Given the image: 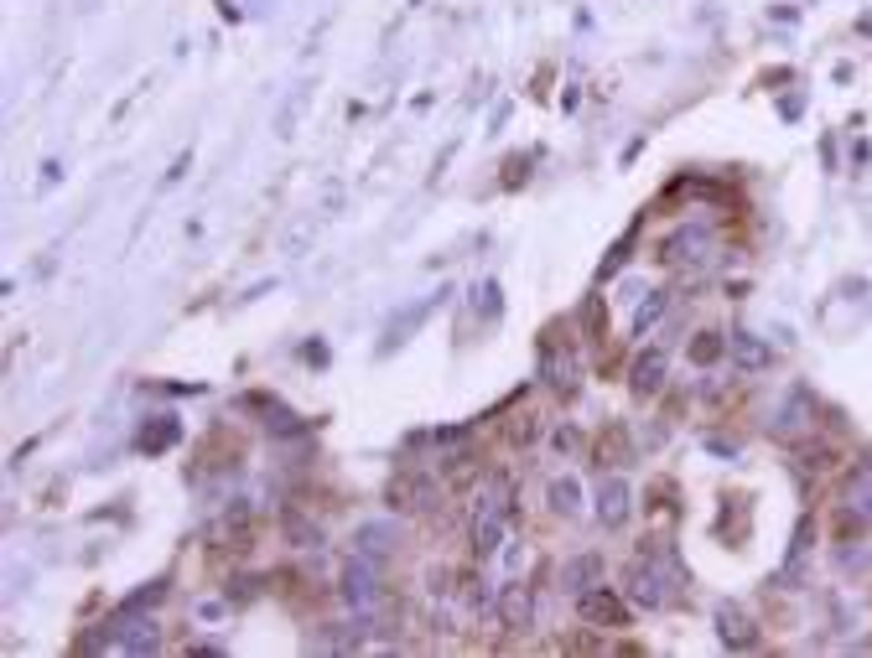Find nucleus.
Returning <instances> with one entry per match:
<instances>
[{"label": "nucleus", "instance_id": "7ed1b4c3", "mask_svg": "<svg viewBox=\"0 0 872 658\" xmlns=\"http://www.w3.org/2000/svg\"><path fill=\"white\" fill-rule=\"evenodd\" d=\"M722 638L733 643V648H753V643H758V633H753V623L743 617V612L722 607Z\"/></svg>", "mask_w": 872, "mask_h": 658}, {"label": "nucleus", "instance_id": "39448f33", "mask_svg": "<svg viewBox=\"0 0 872 658\" xmlns=\"http://www.w3.org/2000/svg\"><path fill=\"white\" fill-rule=\"evenodd\" d=\"M660 373H665V358L660 353L639 358V363H633V389H639V394H654V389H660Z\"/></svg>", "mask_w": 872, "mask_h": 658}, {"label": "nucleus", "instance_id": "ddd939ff", "mask_svg": "<svg viewBox=\"0 0 872 658\" xmlns=\"http://www.w3.org/2000/svg\"><path fill=\"white\" fill-rule=\"evenodd\" d=\"M556 508H566V513L577 508V482H556Z\"/></svg>", "mask_w": 872, "mask_h": 658}, {"label": "nucleus", "instance_id": "f8f14e48", "mask_svg": "<svg viewBox=\"0 0 872 658\" xmlns=\"http://www.w3.org/2000/svg\"><path fill=\"white\" fill-rule=\"evenodd\" d=\"M722 348H727V342H722V338H712V332H706V338L696 342V348H691V358H696V363H712V358H717Z\"/></svg>", "mask_w": 872, "mask_h": 658}, {"label": "nucleus", "instance_id": "0eeeda50", "mask_svg": "<svg viewBox=\"0 0 872 658\" xmlns=\"http://www.w3.org/2000/svg\"><path fill=\"white\" fill-rule=\"evenodd\" d=\"M598 571H602V565H598V555H581V560H571V565H566V586H571V591H577V596H581V591L592 586V575H598Z\"/></svg>", "mask_w": 872, "mask_h": 658}, {"label": "nucleus", "instance_id": "9b49d317", "mask_svg": "<svg viewBox=\"0 0 872 658\" xmlns=\"http://www.w3.org/2000/svg\"><path fill=\"white\" fill-rule=\"evenodd\" d=\"M633 602H650V607H654V602H660V581L639 571V575H633Z\"/></svg>", "mask_w": 872, "mask_h": 658}, {"label": "nucleus", "instance_id": "f257e3e1", "mask_svg": "<svg viewBox=\"0 0 872 658\" xmlns=\"http://www.w3.org/2000/svg\"><path fill=\"white\" fill-rule=\"evenodd\" d=\"M581 617H592V623H613V627H623V623H629V607H623L618 596H608V591H581Z\"/></svg>", "mask_w": 872, "mask_h": 658}, {"label": "nucleus", "instance_id": "6e6552de", "mask_svg": "<svg viewBox=\"0 0 872 658\" xmlns=\"http://www.w3.org/2000/svg\"><path fill=\"white\" fill-rule=\"evenodd\" d=\"M494 540H498V513H488V519L473 529V550H479V555H494Z\"/></svg>", "mask_w": 872, "mask_h": 658}, {"label": "nucleus", "instance_id": "9d476101", "mask_svg": "<svg viewBox=\"0 0 872 658\" xmlns=\"http://www.w3.org/2000/svg\"><path fill=\"white\" fill-rule=\"evenodd\" d=\"M602 519H608V523L623 519V488H618V482H608V488H602Z\"/></svg>", "mask_w": 872, "mask_h": 658}, {"label": "nucleus", "instance_id": "423d86ee", "mask_svg": "<svg viewBox=\"0 0 872 658\" xmlns=\"http://www.w3.org/2000/svg\"><path fill=\"white\" fill-rule=\"evenodd\" d=\"M525 617H530V591H525V586H504V623L525 627Z\"/></svg>", "mask_w": 872, "mask_h": 658}, {"label": "nucleus", "instance_id": "20e7f679", "mask_svg": "<svg viewBox=\"0 0 872 658\" xmlns=\"http://www.w3.org/2000/svg\"><path fill=\"white\" fill-rule=\"evenodd\" d=\"M598 456H602V467H608V456H613V467H623V461H629V431H623V425L602 431V436H598Z\"/></svg>", "mask_w": 872, "mask_h": 658}, {"label": "nucleus", "instance_id": "1a4fd4ad", "mask_svg": "<svg viewBox=\"0 0 872 658\" xmlns=\"http://www.w3.org/2000/svg\"><path fill=\"white\" fill-rule=\"evenodd\" d=\"M369 596H375V581H369L364 565H354V571H348V602H369Z\"/></svg>", "mask_w": 872, "mask_h": 658}, {"label": "nucleus", "instance_id": "f03ea898", "mask_svg": "<svg viewBox=\"0 0 872 658\" xmlns=\"http://www.w3.org/2000/svg\"><path fill=\"white\" fill-rule=\"evenodd\" d=\"M727 353H733V363L743 373H758V369H769V363H774V353L758 338H753V332H737V338L727 342Z\"/></svg>", "mask_w": 872, "mask_h": 658}]
</instances>
